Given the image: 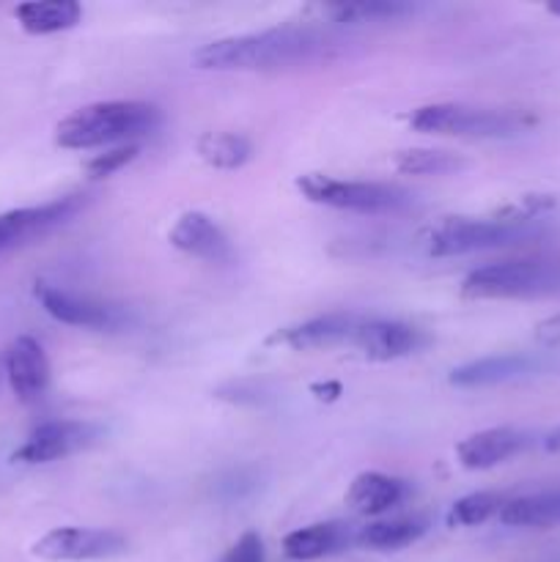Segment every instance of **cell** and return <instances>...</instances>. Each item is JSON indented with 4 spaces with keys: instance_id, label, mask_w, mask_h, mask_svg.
Here are the masks:
<instances>
[{
    "instance_id": "4316f807",
    "label": "cell",
    "mask_w": 560,
    "mask_h": 562,
    "mask_svg": "<svg viewBox=\"0 0 560 562\" xmlns=\"http://www.w3.org/2000/svg\"><path fill=\"white\" fill-rule=\"evenodd\" d=\"M220 562H264V541L258 532H245Z\"/></svg>"
},
{
    "instance_id": "8fae6325",
    "label": "cell",
    "mask_w": 560,
    "mask_h": 562,
    "mask_svg": "<svg viewBox=\"0 0 560 562\" xmlns=\"http://www.w3.org/2000/svg\"><path fill=\"white\" fill-rule=\"evenodd\" d=\"M3 371L11 393L22 404H36L49 384V362L42 344L31 335H20L9 344L3 355Z\"/></svg>"
},
{
    "instance_id": "52a82bcc",
    "label": "cell",
    "mask_w": 560,
    "mask_h": 562,
    "mask_svg": "<svg viewBox=\"0 0 560 562\" xmlns=\"http://www.w3.org/2000/svg\"><path fill=\"white\" fill-rule=\"evenodd\" d=\"M86 206L88 195L71 192V195H60L55 198V201L38 203V206L3 212L0 214V258L20 250V247L31 245V241L42 239V236L53 234L55 228L69 223V220L77 217Z\"/></svg>"
},
{
    "instance_id": "83f0119b",
    "label": "cell",
    "mask_w": 560,
    "mask_h": 562,
    "mask_svg": "<svg viewBox=\"0 0 560 562\" xmlns=\"http://www.w3.org/2000/svg\"><path fill=\"white\" fill-rule=\"evenodd\" d=\"M536 340L544 346H560V313L558 316L544 318L536 327Z\"/></svg>"
},
{
    "instance_id": "f546056e",
    "label": "cell",
    "mask_w": 560,
    "mask_h": 562,
    "mask_svg": "<svg viewBox=\"0 0 560 562\" xmlns=\"http://www.w3.org/2000/svg\"><path fill=\"white\" fill-rule=\"evenodd\" d=\"M547 450H560V431H555V434H549L547 437Z\"/></svg>"
},
{
    "instance_id": "3957f363",
    "label": "cell",
    "mask_w": 560,
    "mask_h": 562,
    "mask_svg": "<svg viewBox=\"0 0 560 562\" xmlns=\"http://www.w3.org/2000/svg\"><path fill=\"white\" fill-rule=\"evenodd\" d=\"M560 294V258H516L478 267L461 280L467 300H533Z\"/></svg>"
},
{
    "instance_id": "30bf717a",
    "label": "cell",
    "mask_w": 560,
    "mask_h": 562,
    "mask_svg": "<svg viewBox=\"0 0 560 562\" xmlns=\"http://www.w3.org/2000/svg\"><path fill=\"white\" fill-rule=\"evenodd\" d=\"M99 439V428L82 420H49L33 428L25 442L11 453L14 464H53L91 448Z\"/></svg>"
},
{
    "instance_id": "5b68a950",
    "label": "cell",
    "mask_w": 560,
    "mask_h": 562,
    "mask_svg": "<svg viewBox=\"0 0 560 562\" xmlns=\"http://www.w3.org/2000/svg\"><path fill=\"white\" fill-rule=\"evenodd\" d=\"M544 228L536 223H508V220H475V217H445L428 231V252L437 258L467 256V252L497 250V247L525 245L538 239Z\"/></svg>"
},
{
    "instance_id": "277c9868",
    "label": "cell",
    "mask_w": 560,
    "mask_h": 562,
    "mask_svg": "<svg viewBox=\"0 0 560 562\" xmlns=\"http://www.w3.org/2000/svg\"><path fill=\"white\" fill-rule=\"evenodd\" d=\"M410 126L428 135L456 137H516L536 126V119L519 110L467 108V104H423L412 110Z\"/></svg>"
},
{
    "instance_id": "ffe728a7",
    "label": "cell",
    "mask_w": 560,
    "mask_h": 562,
    "mask_svg": "<svg viewBox=\"0 0 560 562\" xmlns=\"http://www.w3.org/2000/svg\"><path fill=\"white\" fill-rule=\"evenodd\" d=\"M428 532L426 519H390V521H373L357 530V543L373 552H395V549L412 547L415 541H421Z\"/></svg>"
},
{
    "instance_id": "d4e9b609",
    "label": "cell",
    "mask_w": 560,
    "mask_h": 562,
    "mask_svg": "<svg viewBox=\"0 0 560 562\" xmlns=\"http://www.w3.org/2000/svg\"><path fill=\"white\" fill-rule=\"evenodd\" d=\"M329 14L335 22H382L412 14V5L401 0H360V3L333 5Z\"/></svg>"
},
{
    "instance_id": "d6986e66",
    "label": "cell",
    "mask_w": 560,
    "mask_h": 562,
    "mask_svg": "<svg viewBox=\"0 0 560 562\" xmlns=\"http://www.w3.org/2000/svg\"><path fill=\"white\" fill-rule=\"evenodd\" d=\"M14 16L31 36H49L75 27L82 16V5L77 0H27L16 5Z\"/></svg>"
},
{
    "instance_id": "8992f818",
    "label": "cell",
    "mask_w": 560,
    "mask_h": 562,
    "mask_svg": "<svg viewBox=\"0 0 560 562\" xmlns=\"http://www.w3.org/2000/svg\"><path fill=\"white\" fill-rule=\"evenodd\" d=\"M296 190L318 206L360 214H395L415 203V195L404 187L382 184V181H346L327 173L300 176Z\"/></svg>"
},
{
    "instance_id": "ac0fdd59",
    "label": "cell",
    "mask_w": 560,
    "mask_h": 562,
    "mask_svg": "<svg viewBox=\"0 0 560 562\" xmlns=\"http://www.w3.org/2000/svg\"><path fill=\"white\" fill-rule=\"evenodd\" d=\"M410 497V483L384 472H362L351 481L346 503L366 516H382Z\"/></svg>"
},
{
    "instance_id": "484cf974",
    "label": "cell",
    "mask_w": 560,
    "mask_h": 562,
    "mask_svg": "<svg viewBox=\"0 0 560 562\" xmlns=\"http://www.w3.org/2000/svg\"><path fill=\"white\" fill-rule=\"evenodd\" d=\"M137 154H141V146L137 143H126V146L110 148V151L97 154L93 159L86 162V173L91 179H108V176L119 173L121 168H126L130 162H135Z\"/></svg>"
},
{
    "instance_id": "4dcf8cb0",
    "label": "cell",
    "mask_w": 560,
    "mask_h": 562,
    "mask_svg": "<svg viewBox=\"0 0 560 562\" xmlns=\"http://www.w3.org/2000/svg\"><path fill=\"white\" fill-rule=\"evenodd\" d=\"M547 11H552V14L560 16V0H552V3H547Z\"/></svg>"
},
{
    "instance_id": "7c38bea8",
    "label": "cell",
    "mask_w": 560,
    "mask_h": 562,
    "mask_svg": "<svg viewBox=\"0 0 560 562\" xmlns=\"http://www.w3.org/2000/svg\"><path fill=\"white\" fill-rule=\"evenodd\" d=\"M362 322L366 318H360L357 313H324V316L278 329L272 335V344L289 346L291 351L333 349L340 344H355V335Z\"/></svg>"
},
{
    "instance_id": "e0dca14e",
    "label": "cell",
    "mask_w": 560,
    "mask_h": 562,
    "mask_svg": "<svg viewBox=\"0 0 560 562\" xmlns=\"http://www.w3.org/2000/svg\"><path fill=\"white\" fill-rule=\"evenodd\" d=\"M536 371V360L525 355H494V357H481V360L464 362V366L453 368L448 376V382L453 387H492V384L514 382V379L527 376V373Z\"/></svg>"
},
{
    "instance_id": "f1b7e54d",
    "label": "cell",
    "mask_w": 560,
    "mask_h": 562,
    "mask_svg": "<svg viewBox=\"0 0 560 562\" xmlns=\"http://www.w3.org/2000/svg\"><path fill=\"white\" fill-rule=\"evenodd\" d=\"M313 393H322L318 398H327V401H335L340 395V384L329 382V384H313Z\"/></svg>"
},
{
    "instance_id": "4fadbf2b",
    "label": "cell",
    "mask_w": 560,
    "mask_h": 562,
    "mask_svg": "<svg viewBox=\"0 0 560 562\" xmlns=\"http://www.w3.org/2000/svg\"><path fill=\"white\" fill-rule=\"evenodd\" d=\"M176 250L206 263H234L236 252L225 231L203 212H184L168 234Z\"/></svg>"
},
{
    "instance_id": "1f68e13d",
    "label": "cell",
    "mask_w": 560,
    "mask_h": 562,
    "mask_svg": "<svg viewBox=\"0 0 560 562\" xmlns=\"http://www.w3.org/2000/svg\"><path fill=\"white\" fill-rule=\"evenodd\" d=\"M0 376H3V366H0Z\"/></svg>"
},
{
    "instance_id": "6da1fadb",
    "label": "cell",
    "mask_w": 560,
    "mask_h": 562,
    "mask_svg": "<svg viewBox=\"0 0 560 562\" xmlns=\"http://www.w3.org/2000/svg\"><path fill=\"white\" fill-rule=\"evenodd\" d=\"M344 53V38L313 25H280L239 36L214 38L192 53L203 71H280L327 64Z\"/></svg>"
},
{
    "instance_id": "5bb4252c",
    "label": "cell",
    "mask_w": 560,
    "mask_h": 562,
    "mask_svg": "<svg viewBox=\"0 0 560 562\" xmlns=\"http://www.w3.org/2000/svg\"><path fill=\"white\" fill-rule=\"evenodd\" d=\"M428 344L426 335L417 327L404 322H384V318H371L362 322L355 335V346L373 362H390L410 357Z\"/></svg>"
},
{
    "instance_id": "2e32d148",
    "label": "cell",
    "mask_w": 560,
    "mask_h": 562,
    "mask_svg": "<svg viewBox=\"0 0 560 562\" xmlns=\"http://www.w3.org/2000/svg\"><path fill=\"white\" fill-rule=\"evenodd\" d=\"M530 445V437L516 428H486V431L470 434L461 439L456 456H459L464 470H492L503 461L514 459L516 453Z\"/></svg>"
},
{
    "instance_id": "9c48e42d",
    "label": "cell",
    "mask_w": 560,
    "mask_h": 562,
    "mask_svg": "<svg viewBox=\"0 0 560 562\" xmlns=\"http://www.w3.org/2000/svg\"><path fill=\"white\" fill-rule=\"evenodd\" d=\"M33 296H36V302L44 307L47 316H53L60 324H69V327L102 329V333L108 329V333H113V329H121L130 322L124 307L91 300V296L71 294V291L44 283V280L33 285Z\"/></svg>"
},
{
    "instance_id": "cb8c5ba5",
    "label": "cell",
    "mask_w": 560,
    "mask_h": 562,
    "mask_svg": "<svg viewBox=\"0 0 560 562\" xmlns=\"http://www.w3.org/2000/svg\"><path fill=\"white\" fill-rule=\"evenodd\" d=\"M505 503H508V497L497 492L467 494V497L456 499L450 505L448 514H445V521H448V527H478L492 519V516H500Z\"/></svg>"
},
{
    "instance_id": "603a6c76",
    "label": "cell",
    "mask_w": 560,
    "mask_h": 562,
    "mask_svg": "<svg viewBox=\"0 0 560 562\" xmlns=\"http://www.w3.org/2000/svg\"><path fill=\"white\" fill-rule=\"evenodd\" d=\"M393 165L404 176H445L464 168V159L439 148H404L395 154Z\"/></svg>"
},
{
    "instance_id": "9a60e30c",
    "label": "cell",
    "mask_w": 560,
    "mask_h": 562,
    "mask_svg": "<svg viewBox=\"0 0 560 562\" xmlns=\"http://www.w3.org/2000/svg\"><path fill=\"white\" fill-rule=\"evenodd\" d=\"M357 543V527L349 521H318L300 527L283 538L285 560L313 562L346 552Z\"/></svg>"
},
{
    "instance_id": "ba28073f",
    "label": "cell",
    "mask_w": 560,
    "mask_h": 562,
    "mask_svg": "<svg viewBox=\"0 0 560 562\" xmlns=\"http://www.w3.org/2000/svg\"><path fill=\"white\" fill-rule=\"evenodd\" d=\"M130 549L121 532L104 527H58L38 538L31 554L47 562H88L121 558Z\"/></svg>"
},
{
    "instance_id": "7a4b0ae2",
    "label": "cell",
    "mask_w": 560,
    "mask_h": 562,
    "mask_svg": "<svg viewBox=\"0 0 560 562\" xmlns=\"http://www.w3.org/2000/svg\"><path fill=\"white\" fill-rule=\"evenodd\" d=\"M163 124L157 104L141 99H113L93 102L75 110L55 126V143L71 151L113 146V143H135L137 137L152 135Z\"/></svg>"
},
{
    "instance_id": "44dd1931",
    "label": "cell",
    "mask_w": 560,
    "mask_h": 562,
    "mask_svg": "<svg viewBox=\"0 0 560 562\" xmlns=\"http://www.w3.org/2000/svg\"><path fill=\"white\" fill-rule=\"evenodd\" d=\"M500 521L505 527H555L560 525V492L527 494L505 503L500 510Z\"/></svg>"
},
{
    "instance_id": "7402d4cb",
    "label": "cell",
    "mask_w": 560,
    "mask_h": 562,
    "mask_svg": "<svg viewBox=\"0 0 560 562\" xmlns=\"http://www.w3.org/2000/svg\"><path fill=\"white\" fill-rule=\"evenodd\" d=\"M198 157L217 170H236L253 157V143L239 132H206L198 140Z\"/></svg>"
}]
</instances>
